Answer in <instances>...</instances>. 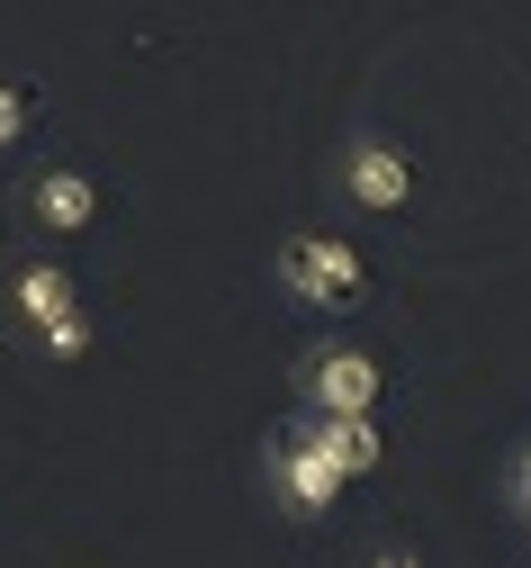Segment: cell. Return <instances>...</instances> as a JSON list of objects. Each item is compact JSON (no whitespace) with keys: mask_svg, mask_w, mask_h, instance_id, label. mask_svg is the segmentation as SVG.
Returning a JSON list of instances; mask_svg holds the SVG:
<instances>
[{"mask_svg":"<svg viewBox=\"0 0 531 568\" xmlns=\"http://www.w3.org/2000/svg\"><path fill=\"white\" fill-rule=\"evenodd\" d=\"M343 190H351L360 207H378V217H388V207L415 199V154L388 145V135H351V145H343Z\"/></svg>","mask_w":531,"mask_h":568,"instance_id":"5","label":"cell"},{"mask_svg":"<svg viewBox=\"0 0 531 568\" xmlns=\"http://www.w3.org/2000/svg\"><path fill=\"white\" fill-rule=\"evenodd\" d=\"M513 506H522V515H531V452H522V460H513Z\"/></svg>","mask_w":531,"mask_h":568,"instance_id":"9","label":"cell"},{"mask_svg":"<svg viewBox=\"0 0 531 568\" xmlns=\"http://www.w3.org/2000/svg\"><path fill=\"white\" fill-rule=\"evenodd\" d=\"M270 271H279V290L307 298V307H351V298L369 290V271H360V253H351L343 235H288Z\"/></svg>","mask_w":531,"mask_h":568,"instance_id":"2","label":"cell"},{"mask_svg":"<svg viewBox=\"0 0 531 568\" xmlns=\"http://www.w3.org/2000/svg\"><path fill=\"white\" fill-rule=\"evenodd\" d=\"M0 298H10V316H19V334L45 352V362H91L100 352V325L82 316V298H72V271L63 262H45V253H28V262H10L0 271Z\"/></svg>","mask_w":531,"mask_h":568,"instance_id":"1","label":"cell"},{"mask_svg":"<svg viewBox=\"0 0 531 568\" xmlns=\"http://www.w3.org/2000/svg\"><path fill=\"white\" fill-rule=\"evenodd\" d=\"M369 568H423V559H415V550H378Z\"/></svg>","mask_w":531,"mask_h":568,"instance_id":"10","label":"cell"},{"mask_svg":"<svg viewBox=\"0 0 531 568\" xmlns=\"http://www.w3.org/2000/svg\"><path fill=\"white\" fill-rule=\"evenodd\" d=\"M28 217H37L45 235H82V226L100 217V181H91V172H72V163L37 172V181H28Z\"/></svg>","mask_w":531,"mask_h":568,"instance_id":"6","label":"cell"},{"mask_svg":"<svg viewBox=\"0 0 531 568\" xmlns=\"http://www.w3.org/2000/svg\"><path fill=\"white\" fill-rule=\"evenodd\" d=\"M378 362L369 352H343V343H325V352H307V371H297V397H307L316 415H369L378 406Z\"/></svg>","mask_w":531,"mask_h":568,"instance_id":"3","label":"cell"},{"mask_svg":"<svg viewBox=\"0 0 531 568\" xmlns=\"http://www.w3.org/2000/svg\"><path fill=\"white\" fill-rule=\"evenodd\" d=\"M270 487H279V506H288V515H307V524H316L334 496H343V469H334V460L288 424V434H270Z\"/></svg>","mask_w":531,"mask_h":568,"instance_id":"4","label":"cell"},{"mask_svg":"<svg viewBox=\"0 0 531 568\" xmlns=\"http://www.w3.org/2000/svg\"><path fill=\"white\" fill-rule=\"evenodd\" d=\"M297 434H307L343 478H369L378 460H388V443H378V424H369V415H316V406H307V415H297Z\"/></svg>","mask_w":531,"mask_h":568,"instance_id":"7","label":"cell"},{"mask_svg":"<svg viewBox=\"0 0 531 568\" xmlns=\"http://www.w3.org/2000/svg\"><path fill=\"white\" fill-rule=\"evenodd\" d=\"M28 118H37V100H28L19 82H0V154H10L19 135H28Z\"/></svg>","mask_w":531,"mask_h":568,"instance_id":"8","label":"cell"}]
</instances>
